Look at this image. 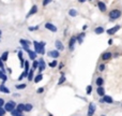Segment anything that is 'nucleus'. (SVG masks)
Wrapping results in <instances>:
<instances>
[{
    "mask_svg": "<svg viewBox=\"0 0 122 116\" xmlns=\"http://www.w3.org/2000/svg\"><path fill=\"white\" fill-rule=\"evenodd\" d=\"M91 93H92V86H91V85H88L86 88V94L87 95H91Z\"/></svg>",
    "mask_w": 122,
    "mask_h": 116,
    "instance_id": "nucleus-34",
    "label": "nucleus"
},
{
    "mask_svg": "<svg viewBox=\"0 0 122 116\" xmlns=\"http://www.w3.org/2000/svg\"><path fill=\"white\" fill-rule=\"evenodd\" d=\"M45 68H46V62L43 58H40V60H39V73H42L45 70Z\"/></svg>",
    "mask_w": 122,
    "mask_h": 116,
    "instance_id": "nucleus-11",
    "label": "nucleus"
},
{
    "mask_svg": "<svg viewBox=\"0 0 122 116\" xmlns=\"http://www.w3.org/2000/svg\"><path fill=\"white\" fill-rule=\"evenodd\" d=\"M19 116H24V115H23V114H21V115H19Z\"/></svg>",
    "mask_w": 122,
    "mask_h": 116,
    "instance_id": "nucleus-50",
    "label": "nucleus"
},
{
    "mask_svg": "<svg viewBox=\"0 0 122 116\" xmlns=\"http://www.w3.org/2000/svg\"><path fill=\"white\" fill-rule=\"evenodd\" d=\"M4 110H5V112H13V111L16 109V103H15L14 101H8L5 104H4Z\"/></svg>",
    "mask_w": 122,
    "mask_h": 116,
    "instance_id": "nucleus-2",
    "label": "nucleus"
},
{
    "mask_svg": "<svg viewBox=\"0 0 122 116\" xmlns=\"http://www.w3.org/2000/svg\"><path fill=\"white\" fill-rule=\"evenodd\" d=\"M86 37V33L85 32H81V33H79V34H77L76 36V40H77V42L79 43V44H81L82 42H84V38Z\"/></svg>",
    "mask_w": 122,
    "mask_h": 116,
    "instance_id": "nucleus-18",
    "label": "nucleus"
},
{
    "mask_svg": "<svg viewBox=\"0 0 122 116\" xmlns=\"http://www.w3.org/2000/svg\"><path fill=\"white\" fill-rule=\"evenodd\" d=\"M5 114V110H4V108H0V116H4Z\"/></svg>",
    "mask_w": 122,
    "mask_h": 116,
    "instance_id": "nucleus-41",
    "label": "nucleus"
},
{
    "mask_svg": "<svg viewBox=\"0 0 122 116\" xmlns=\"http://www.w3.org/2000/svg\"><path fill=\"white\" fill-rule=\"evenodd\" d=\"M36 12H38V6H36V4H33V6H31V9H30V11L28 12V14H27V16H26V17L28 18V17L32 16L33 14H36Z\"/></svg>",
    "mask_w": 122,
    "mask_h": 116,
    "instance_id": "nucleus-14",
    "label": "nucleus"
},
{
    "mask_svg": "<svg viewBox=\"0 0 122 116\" xmlns=\"http://www.w3.org/2000/svg\"><path fill=\"white\" fill-rule=\"evenodd\" d=\"M55 46H56V49H57V51H64V45H63V43L61 42L60 40H56V42H55Z\"/></svg>",
    "mask_w": 122,
    "mask_h": 116,
    "instance_id": "nucleus-15",
    "label": "nucleus"
},
{
    "mask_svg": "<svg viewBox=\"0 0 122 116\" xmlns=\"http://www.w3.org/2000/svg\"><path fill=\"white\" fill-rule=\"evenodd\" d=\"M26 87H27V84H26V83H23V84H17L16 85V89H18V90H20V89H25Z\"/></svg>",
    "mask_w": 122,
    "mask_h": 116,
    "instance_id": "nucleus-31",
    "label": "nucleus"
},
{
    "mask_svg": "<svg viewBox=\"0 0 122 116\" xmlns=\"http://www.w3.org/2000/svg\"><path fill=\"white\" fill-rule=\"evenodd\" d=\"M48 66H49V67H51V68H56V67H57V66H58L57 60H53V61H51V62H49V63H48Z\"/></svg>",
    "mask_w": 122,
    "mask_h": 116,
    "instance_id": "nucleus-33",
    "label": "nucleus"
},
{
    "mask_svg": "<svg viewBox=\"0 0 122 116\" xmlns=\"http://www.w3.org/2000/svg\"><path fill=\"white\" fill-rule=\"evenodd\" d=\"M63 67H64V63H63V62H60V63H59V66H58V68H59V70H61Z\"/></svg>",
    "mask_w": 122,
    "mask_h": 116,
    "instance_id": "nucleus-44",
    "label": "nucleus"
},
{
    "mask_svg": "<svg viewBox=\"0 0 122 116\" xmlns=\"http://www.w3.org/2000/svg\"><path fill=\"white\" fill-rule=\"evenodd\" d=\"M17 54H18V58H19V60H20V67L24 68V66H25V60H24V58H23V52L19 51Z\"/></svg>",
    "mask_w": 122,
    "mask_h": 116,
    "instance_id": "nucleus-22",
    "label": "nucleus"
},
{
    "mask_svg": "<svg viewBox=\"0 0 122 116\" xmlns=\"http://www.w3.org/2000/svg\"><path fill=\"white\" fill-rule=\"evenodd\" d=\"M97 6L99 10L101 11L102 13H105L106 11H107V6H106L105 2H103V1H97Z\"/></svg>",
    "mask_w": 122,
    "mask_h": 116,
    "instance_id": "nucleus-9",
    "label": "nucleus"
},
{
    "mask_svg": "<svg viewBox=\"0 0 122 116\" xmlns=\"http://www.w3.org/2000/svg\"><path fill=\"white\" fill-rule=\"evenodd\" d=\"M0 91L3 94H10V89L8 88V87H5L4 85H0Z\"/></svg>",
    "mask_w": 122,
    "mask_h": 116,
    "instance_id": "nucleus-23",
    "label": "nucleus"
},
{
    "mask_svg": "<svg viewBox=\"0 0 122 116\" xmlns=\"http://www.w3.org/2000/svg\"><path fill=\"white\" fill-rule=\"evenodd\" d=\"M43 80V74L42 73H39V74H36V76L34 77V83H39L40 81H42Z\"/></svg>",
    "mask_w": 122,
    "mask_h": 116,
    "instance_id": "nucleus-27",
    "label": "nucleus"
},
{
    "mask_svg": "<svg viewBox=\"0 0 122 116\" xmlns=\"http://www.w3.org/2000/svg\"><path fill=\"white\" fill-rule=\"evenodd\" d=\"M45 53H46V52H45V47H42V46H41V49H40V51H39V53H38V54H41V55H44Z\"/></svg>",
    "mask_w": 122,
    "mask_h": 116,
    "instance_id": "nucleus-39",
    "label": "nucleus"
},
{
    "mask_svg": "<svg viewBox=\"0 0 122 116\" xmlns=\"http://www.w3.org/2000/svg\"><path fill=\"white\" fill-rule=\"evenodd\" d=\"M33 45H34V52H36V54L39 53V51H40L41 46H40V43L36 42V41H33Z\"/></svg>",
    "mask_w": 122,
    "mask_h": 116,
    "instance_id": "nucleus-26",
    "label": "nucleus"
},
{
    "mask_svg": "<svg viewBox=\"0 0 122 116\" xmlns=\"http://www.w3.org/2000/svg\"><path fill=\"white\" fill-rule=\"evenodd\" d=\"M39 43H40V46H42V47H45V45H46V43L42 42V41H41V42H39Z\"/></svg>",
    "mask_w": 122,
    "mask_h": 116,
    "instance_id": "nucleus-45",
    "label": "nucleus"
},
{
    "mask_svg": "<svg viewBox=\"0 0 122 116\" xmlns=\"http://www.w3.org/2000/svg\"><path fill=\"white\" fill-rule=\"evenodd\" d=\"M32 69L36 70V69H39V61L38 60H34L33 63H32Z\"/></svg>",
    "mask_w": 122,
    "mask_h": 116,
    "instance_id": "nucleus-36",
    "label": "nucleus"
},
{
    "mask_svg": "<svg viewBox=\"0 0 122 116\" xmlns=\"http://www.w3.org/2000/svg\"><path fill=\"white\" fill-rule=\"evenodd\" d=\"M19 43L21 44V46H23V50H25L26 52H28L29 51V45L31 44V42L30 41H28V40H24V39H20L19 40Z\"/></svg>",
    "mask_w": 122,
    "mask_h": 116,
    "instance_id": "nucleus-7",
    "label": "nucleus"
},
{
    "mask_svg": "<svg viewBox=\"0 0 122 116\" xmlns=\"http://www.w3.org/2000/svg\"><path fill=\"white\" fill-rule=\"evenodd\" d=\"M45 28H46L47 30H49V31H51V32H57V30H58L57 27H56L53 23H46L45 24Z\"/></svg>",
    "mask_w": 122,
    "mask_h": 116,
    "instance_id": "nucleus-13",
    "label": "nucleus"
},
{
    "mask_svg": "<svg viewBox=\"0 0 122 116\" xmlns=\"http://www.w3.org/2000/svg\"><path fill=\"white\" fill-rule=\"evenodd\" d=\"M87 28H88V26H87V25H85V26H84V27H82V30H86V29H87Z\"/></svg>",
    "mask_w": 122,
    "mask_h": 116,
    "instance_id": "nucleus-47",
    "label": "nucleus"
},
{
    "mask_svg": "<svg viewBox=\"0 0 122 116\" xmlns=\"http://www.w3.org/2000/svg\"><path fill=\"white\" fill-rule=\"evenodd\" d=\"M112 42H114V41H112V39H109V41H108V44L112 45Z\"/></svg>",
    "mask_w": 122,
    "mask_h": 116,
    "instance_id": "nucleus-46",
    "label": "nucleus"
},
{
    "mask_svg": "<svg viewBox=\"0 0 122 116\" xmlns=\"http://www.w3.org/2000/svg\"><path fill=\"white\" fill-rule=\"evenodd\" d=\"M33 109V105L31 103H26L25 104V112H30Z\"/></svg>",
    "mask_w": 122,
    "mask_h": 116,
    "instance_id": "nucleus-30",
    "label": "nucleus"
},
{
    "mask_svg": "<svg viewBox=\"0 0 122 116\" xmlns=\"http://www.w3.org/2000/svg\"><path fill=\"white\" fill-rule=\"evenodd\" d=\"M101 116H106V115H105V114H103V115H101Z\"/></svg>",
    "mask_w": 122,
    "mask_h": 116,
    "instance_id": "nucleus-49",
    "label": "nucleus"
},
{
    "mask_svg": "<svg viewBox=\"0 0 122 116\" xmlns=\"http://www.w3.org/2000/svg\"><path fill=\"white\" fill-rule=\"evenodd\" d=\"M9 52H3V53H2V55L0 56V59H1L2 61H6L8 60V57H9Z\"/></svg>",
    "mask_w": 122,
    "mask_h": 116,
    "instance_id": "nucleus-24",
    "label": "nucleus"
},
{
    "mask_svg": "<svg viewBox=\"0 0 122 116\" xmlns=\"http://www.w3.org/2000/svg\"><path fill=\"white\" fill-rule=\"evenodd\" d=\"M112 55H114V53H112L110 51H106V52H104V53L101 55V60L103 61V62L110 60V59L112 58Z\"/></svg>",
    "mask_w": 122,
    "mask_h": 116,
    "instance_id": "nucleus-3",
    "label": "nucleus"
},
{
    "mask_svg": "<svg viewBox=\"0 0 122 116\" xmlns=\"http://www.w3.org/2000/svg\"><path fill=\"white\" fill-rule=\"evenodd\" d=\"M11 115L12 116H19V115H21V112H19V111H17L16 109H15L13 112H11Z\"/></svg>",
    "mask_w": 122,
    "mask_h": 116,
    "instance_id": "nucleus-35",
    "label": "nucleus"
},
{
    "mask_svg": "<svg viewBox=\"0 0 122 116\" xmlns=\"http://www.w3.org/2000/svg\"><path fill=\"white\" fill-rule=\"evenodd\" d=\"M97 111V106H95L94 103H89V106H88V111H87V116H93Z\"/></svg>",
    "mask_w": 122,
    "mask_h": 116,
    "instance_id": "nucleus-6",
    "label": "nucleus"
},
{
    "mask_svg": "<svg viewBox=\"0 0 122 116\" xmlns=\"http://www.w3.org/2000/svg\"><path fill=\"white\" fill-rule=\"evenodd\" d=\"M33 74H34V70L33 69H30L29 70V73H28V81H32L33 80Z\"/></svg>",
    "mask_w": 122,
    "mask_h": 116,
    "instance_id": "nucleus-29",
    "label": "nucleus"
},
{
    "mask_svg": "<svg viewBox=\"0 0 122 116\" xmlns=\"http://www.w3.org/2000/svg\"><path fill=\"white\" fill-rule=\"evenodd\" d=\"M66 81V77H65V73L64 72H61V76L59 78V81H58V85H62L63 83Z\"/></svg>",
    "mask_w": 122,
    "mask_h": 116,
    "instance_id": "nucleus-20",
    "label": "nucleus"
},
{
    "mask_svg": "<svg viewBox=\"0 0 122 116\" xmlns=\"http://www.w3.org/2000/svg\"><path fill=\"white\" fill-rule=\"evenodd\" d=\"M94 84L97 85V87H103L104 84H105V80L102 76H97L94 81Z\"/></svg>",
    "mask_w": 122,
    "mask_h": 116,
    "instance_id": "nucleus-12",
    "label": "nucleus"
},
{
    "mask_svg": "<svg viewBox=\"0 0 122 116\" xmlns=\"http://www.w3.org/2000/svg\"><path fill=\"white\" fill-rule=\"evenodd\" d=\"M0 41H1V40H0Z\"/></svg>",
    "mask_w": 122,
    "mask_h": 116,
    "instance_id": "nucleus-51",
    "label": "nucleus"
},
{
    "mask_svg": "<svg viewBox=\"0 0 122 116\" xmlns=\"http://www.w3.org/2000/svg\"><path fill=\"white\" fill-rule=\"evenodd\" d=\"M76 42H77V40H76V37L75 36H73L71 39H70V41H69V50L71 52L74 51V47H75V43Z\"/></svg>",
    "mask_w": 122,
    "mask_h": 116,
    "instance_id": "nucleus-10",
    "label": "nucleus"
},
{
    "mask_svg": "<svg viewBox=\"0 0 122 116\" xmlns=\"http://www.w3.org/2000/svg\"><path fill=\"white\" fill-rule=\"evenodd\" d=\"M36 93H38V94H43V93H44V88H43V87H40V88H38Z\"/></svg>",
    "mask_w": 122,
    "mask_h": 116,
    "instance_id": "nucleus-43",
    "label": "nucleus"
},
{
    "mask_svg": "<svg viewBox=\"0 0 122 116\" xmlns=\"http://www.w3.org/2000/svg\"><path fill=\"white\" fill-rule=\"evenodd\" d=\"M49 3H51V0H44V1L42 2V4L43 6H47V4H49Z\"/></svg>",
    "mask_w": 122,
    "mask_h": 116,
    "instance_id": "nucleus-40",
    "label": "nucleus"
},
{
    "mask_svg": "<svg viewBox=\"0 0 122 116\" xmlns=\"http://www.w3.org/2000/svg\"><path fill=\"white\" fill-rule=\"evenodd\" d=\"M47 55H48V57H51L56 60L58 57H60V52L57 51V50H53V51L47 52Z\"/></svg>",
    "mask_w": 122,
    "mask_h": 116,
    "instance_id": "nucleus-8",
    "label": "nucleus"
},
{
    "mask_svg": "<svg viewBox=\"0 0 122 116\" xmlns=\"http://www.w3.org/2000/svg\"><path fill=\"white\" fill-rule=\"evenodd\" d=\"M48 116H54L53 114H48Z\"/></svg>",
    "mask_w": 122,
    "mask_h": 116,
    "instance_id": "nucleus-48",
    "label": "nucleus"
},
{
    "mask_svg": "<svg viewBox=\"0 0 122 116\" xmlns=\"http://www.w3.org/2000/svg\"><path fill=\"white\" fill-rule=\"evenodd\" d=\"M120 28H121L120 25H116V26H114V27H112V28L106 30V33H107L108 36H114L115 33H117V31L120 30Z\"/></svg>",
    "mask_w": 122,
    "mask_h": 116,
    "instance_id": "nucleus-5",
    "label": "nucleus"
},
{
    "mask_svg": "<svg viewBox=\"0 0 122 116\" xmlns=\"http://www.w3.org/2000/svg\"><path fill=\"white\" fill-rule=\"evenodd\" d=\"M69 15L72 17H75L78 15V12L75 10V9H71V10H69Z\"/></svg>",
    "mask_w": 122,
    "mask_h": 116,
    "instance_id": "nucleus-25",
    "label": "nucleus"
},
{
    "mask_svg": "<svg viewBox=\"0 0 122 116\" xmlns=\"http://www.w3.org/2000/svg\"><path fill=\"white\" fill-rule=\"evenodd\" d=\"M107 15H108V18H109V22H115L122 16V10L119 8L112 9V10L108 12Z\"/></svg>",
    "mask_w": 122,
    "mask_h": 116,
    "instance_id": "nucleus-1",
    "label": "nucleus"
},
{
    "mask_svg": "<svg viewBox=\"0 0 122 116\" xmlns=\"http://www.w3.org/2000/svg\"><path fill=\"white\" fill-rule=\"evenodd\" d=\"M28 73H29V72L23 71V73H21V74H20V76H19V77H18V81H21L24 77H28Z\"/></svg>",
    "mask_w": 122,
    "mask_h": 116,
    "instance_id": "nucleus-32",
    "label": "nucleus"
},
{
    "mask_svg": "<svg viewBox=\"0 0 122 116\" xmlns=\"http://www.w3.org/2000/svg\"><path fill=\"white\" fill-rule=\"evenodd\" d=\"M97 95L99 97H104L106 95V91H105V88L104 87H97Z\"/></svg>",
    "mask_w": 122,
    "mask_h": 116,
    "instance_id": "nucleus-16",
    "label": "nucleus"
},
{
    "mask_svg": "<svg viewBox=\"0 0 122 116\" xmlns=\"http://www.w3.org/2000/svg\"><path fill=\"white\" fill-rule=\"evenodd\" d=\"M99 102H100V103H107V104H114L115 103L114 99H112L110 96H106V95L104 96V97L100 98Z\"/></svg>",
    "mask_w": 122,
    "mask_h": 116,
    "instance_id": "nucleus-4",
    "label": "nucleus"
},
{
    "mask_svg": "<svg viewBox=\"0 0 122 116\" xmlns=\"http://www.w3.org/2000/svg\"><path fill=\"white\" fill-rule=\"evenodd\" d=\"M4 104H5V102H4V99L0 98V108H3Z\"/></svg>",
    "mask_w": 122,
    "mask_h": 116,
    "instance_id": "nucleus-42",
    "label": "nucleus"
},
{
    "mask_svg": "<svg viewBox=\"0 0 122 116\" xmlns=\"http://www.w3.org/2000/svg\"><path fill=\"white\" fill-rule=\"evenodd\" d=\"M25 71L26 72H29V67H30V65H29V61L28 60H25Z\"/></svg>",
    "mask_w": 122,
    "mask_h": 116,
    "instance_id": "nucleus-37",
    "label": "nucleus"
},
{
    "mask_svg": "<svg viewBox=\"0 0 122 116\" xmlns=\"http://www.w3.org/2000/svg\"><path fill=\"white\" fill-rule=\"evenodd\" d=\"M39 26H30L28 29H29V31H36V30H39Z\"/></svg>",
    "mask_w": 122,
    "mask_h": 116,
    "instance_id": "nucleus-38",
    "label": "nucleus"
},
{
    "mask_svg": "<svg viewBox=\"0 0 122 116\" xmlns=\"http://www.w3.org/2000/svg\"><path fill=\"white\" fill-rule=\"evenodd\" d=\"M28 53V56H29V58L31 59V60H36V56H38V54L36 53L34 51H31V50H29V51L27 52Z\"/></svg>",
    "mask_w": 122,
    "mask_h": 116,
    "instance_id": "nucleus-19",
    "label": "nucleus"
},
{
    "mask_svg": "<svg viewBox=\"0 0 122 116\" xmlns=\"http://www.w3.org/2000/svg\"><path fill=\"white\" fill-rule=\"evenodd\" d=\"M16 110L19 111V112H24L25 111V104L24 103H19L16 105Z\"/></svg>",
    "mask_w": 122,
    "mask_h": 116,
    "instance_id": "nucleus-28",
    "label": "nucleus"
},
{
    "mask_svg": "<svg viewBox=\"0 0 122 116\" xmlns=\"http://www.w3.org/2000/svg\"><path fill=\"white\" fill-rule=\"evenodd\" d=\"M97 70L99 72H104L106 70V63L105 62H101L97 65Z\"/></svg>",
    "mask_w": 122,
    "mask_h": 116,
    "instance_id": "nucleus-21",
    "label": "nucleus"
},
{
    "mask_svg": "<svg viewBox=\"0 0 122 116\" xmlns=\"http://www.w3.org/2000/svg\"><path fill=\"white\" fill-rule=\"evenodd\" d=\"M93 31H94L95 34H102V33H104L106 30H105V28H104L103 26H97V27L94 28V30H93Z\"/></svg>",
    "mask_w": 122,
    "mask_h": 116,
    "instance_id": "nucleus-17",
    "label": "nucleus"
}]
</instances>
